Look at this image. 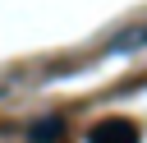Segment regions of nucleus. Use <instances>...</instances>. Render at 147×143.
<instances>
[{
	"label": "nucleus",
	"instance_id": "nucleus-1",
	"mask_svg": "<svg viewBox=\"0 0 147 143\" xmlns=\"http://www.w3.org/2000/svg\"><path fill=\"white\" fill-rule=\"evenodd\" d=\"M92 143H138V125H133V120H124V115L101 120V125L92 129Z\"/></svg>",
	"mask_w": 147,
	"mask_h": 143
},
{
	"label": "nucleus",
	"instance_id": "nucleus-2",
	"mask_svg": "<svg viewBox=\"0 0 147 143\" xmlns=\"http://www.w3.org/2000/svg\"><path fill=\"white\" fill-rule=\"evenodd\" d=\"M28 134H32V143H60V138H64V120H60V115H46V120H37Z\"/></svg>",
	"mask_w": 147,
	"mask_h": 143
},
{
	"label": "nucleus",
	"instance_id": "nucleus-3",
	"mask_svg": "<svg viewBox=\"0 0 147 143\" xmlns=\"http://www.w3.org/2000/svg\"><path fill=\"white\" fill-rule=\"evenodd\" d=\"M138 46H147V23H142V28H124L119 37H110V46H106V51H115V55H119V51H138Z\"/></svg>",
	"mask_w": 147,
	"mask_h": 143
}]
</instances>
